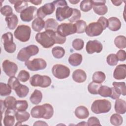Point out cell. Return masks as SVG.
Returning a JSON list of instances; mask_svg holds the SVG:
<instances>
[{"instance_id": "10", "label": "cell", "mask_w": 126, "mask_h": 126, "mask_svg": "<svg viewBox=\"0 0 126 126\" xmlns=\"http://www.w3.org/2000/svg\"><path fill=\"white\" fill-rule=\"evenodd\" d=\"M70 69L66 66L61 64H57L52 67V73L54 77L59 79L67 78L70 75Z\"/></svg>"}, {"instance_id": "43", "label": "cell", "mask_w": 126, "mask_h": 126, "mask_svg": "<svg viewBox=\"0 0 126 126\" xmlns=\"http://www.w3.org/2000/svg\"><path fill=\"white\" fill-rule=\"evenodd\" d=\"M28 108V102L25 100H17L16 104V110L19 111H26Z\"/></svg>"}, {"instance_id": "26", "label": "cell", "mask_w": 126, "mask_h": 126, "mask_svg": "<svg viewBox=\"0 0 126 126\" xmlns=\"http://www.w3.org/2000/svg\"><path fill=\"white\" fill-rule=\"evenodd\" d=\"M17 96L20 98L26 97L29 93V88L26 85L20 84L14 89Z\"/></svg>"}, {"instance_id": "45", "label": "cell", "mask_w": 126, "mask_h": 126, "mask_svg": "<svg viewBox=\"0 0 126 126\" xmlns=\"http://www.w3.org/2000/svg\"><path fill=\"white\" fill-rule=\"evenodd\" d=\"M30 75L29 72L25 70H21L17 76L18 80L22 82H27L30 79Z\"/></svg>"}, {"instance_id": "27", "label": "cell", "mask_w": 126, "mask_h": 126, "mask_svg": "<svg viewBox=\"0 0 126 126\" xmlns=\"http://www.w3.org/2000/svg\"><path fill=\"white\" fill-rule=\"evenodd\" d=\"M5 20L7 23V27L10 30L15 29L18 23V18L14 14L9 17H6Z\"/></svg>"}, {"instance_id": "12", "label": "cell", "mask_w": 126, "mask_h": 126, "mask_svg": "<svg viewBox=\"0 0 126 126\" xmlns=\"http://www.w3.org/2000/svg\"><path fill=\"white\" fill-rule=\"evenodd\" d=\"M103 30L102 25L99 23L98 22H92L87 26L85 32L88 36L94 37L100 35Z\"/></svg>"}, {"instance_id": "23", "label": "cell", "mask_w": 126, "mask_h": 126, "mask_svg": "<svg viewBox=\"0 0 126 126\" xmlns=\"http://www.w3.org/2000/svg\"><path fill=\"white\" fill-rule=\"evenodd\" d=\"M115 110L118 114H124L126 112V101L122 99H117L115 102Z\"/></svg>"}, {"instance_id": "9", "label": "cell", "mask_w": 126, "mask_h": 126, "mask_svg": "<svg viewBox=\"0 0 126 126\" xmlns=\"http://www.w3.org/2000/svg\"><path fill=\"white\" fill-rule=\"evenodd\" d=\"M25 65L29 70L36 71L44 69L47 66V63L43 59L36 58L25 62Z\"/></svg>"}, {"instance_id": "1", "label": "cell", "mask_w": 126, "mask_h": 126, "mask_svg": "<svg viewBox=\"0 0 126 126\" xmlns=\"http://www.w3.org/2000/svg\"><path fill=\"white\" fill-rule=\"evenodd\" d=\"M58 33L53 30H45L37 33L35 37L36 41L44 48H49L56 44Z\"/></svg>"}, {"instance_id": "28", "label": "cell", "mask_w": 126, "mask_h": 126, "mask_svg": "<svg viewBox=\"0 0 126 126\" xmlns=\"http://www.w3.org/2000/svg\"><path fill=\"white\" fill-rule=\"evenodd\" d=\"M45 27V22L41 18L38 17L35 18L32 23V28L33 31L39 32Z\"/></svg>"}, {"instance_id": "52", "label": "cell", "mask_w": 126, "mask_h": 126, "mask_svg": "<svg viewBox=\"0 0 126 126\" xmlns=\"http://www.w3.org/2000/svg\"><path fill=\"white\" fill-rule=\"evenodd\" d=\"M97 22L102 25L104 30H105L106 28L108 27V19H106L105 17L103 16L100 17L97 20Z\"/></svg>"}, {"instance_id": "53", "label": "cell", "mask_w": 126, "mask_h": 126, "mask_svg": "<svg viewBox=\"0 0 126 126\" xmlns=\"http://www.w3.org/2000/svg\"><path fill=\"white\" fill-rule=\"evenodd\" d=\"M111 94L110 95V97L113 99H117L119 98L121 94L115 89V88L113 87L111 88Z\"/></svg>"}, {"instance_id": "56", "label": "cell", "mask_w": 126, "mask_h": 126, "mask_svg": "<svg viewBox=\"0 0 126 126\" xmlns=\"http://www.w3.org/2000/svg\"><path fill=\"white\" fill-rule=\"evenodd\" d=\"M111 2L115 6H119L123 2L122 0H111Z\"/></svg>"}, {"instance_id": "11", "label": "cell", "mask_w": 126, "mask_h": 126, "mask_svg": "<svg viewBox=\"0 0 126 126\" xmlns=\"http://www.w3.org/2000/svg\"><path fill=\"white\" fill-rule=\"evenodd\" d=\"M56 10V18L59 21H63L66 19H69L73 13V8L68 5L59 6Z\"/></svg>"}, {"instance_id": "59", "label": "cell", "mask_w": 126, "mask_h": 126, "mask_svg": "<svg viewBox=\"0 0 126 126\" xmlns=\"http://www.w3.org/2000/svg\"><path fill=\"white\" fill-rule=\"evenodd\" d=\"M85 122H81V123H80V124H77V125H86L85 124H84V123H85Z\"/></svg>"}, {"instance_id": "33", "label": "cell", "mask_w": 126, "mask_h": 126, "mask_svg": "<svg viewBox=\"0 0 126 126\" xmlns=\"http://www.w3.org/2000/svg\"><path fill=\"white\" fill-rule=\"evenodd\" d=\"M106 78L105 74L102 71H98L95 72L92 77L93 81L96 83L101 84L103 82Z\"/></svg>"}, {"instance_id": "14", "label": "cell", "mask_w": 126, "mask_h": 126, "mask_svg": "<svg viewBox=\"0 0 126 126\" xmlns=\"http://www.w3.org/2000/svg\"><path fill=\"white\" fill-rule=\"evenodd\" d=\"M37 8L34 6H30L20 13L21 20L25 22L31 21L35 16Z\"/></svg>"}, {"instance_id": "41", "label": "cell", "mask_w": 126, "mask_h": 126, "mask_svg": "<svg viewBox=\"0 0 126 126\" xmlns=\"http://www.w3.org/2000/svg\"><path fill=\"white\" fill-rule=\"evenodd\" d=\"M11 93V89L8 85L2 82L0 83V94L1 96H7Z\"/></svg>"}, {"instance_id": "15", "label": "cell", "mask_w": 126, "mask_h": 126, "mask_svg": "<svg viewBox=\"0 0 126 126\" xmlns=\"http://www.w3.org/2000/svg\"><path fill=\"white\" fill-rule=\"evenodd\" d=\"M2 69L9 77L14 76L18 70V66L14 62L9 60H4L2 64Z\"/></svg>"}, {"instance_id": "31", "label": "cell", "mask_w": 126, "mask_h": 126, "mask_svg": "<svg viewBox=\"0 0 126 126\" xmlns=\"http://www.w3.org/2000/svg\"><path fill=\"white\" fill-rule=\"evenodd\" d=\"M59 25L56 20L53 18H49L45 22L44 28L45 30H53L57 31Z\"/></svg>"}, {"instance_id": "44", "label": "cell", "mask_w": 126, "mask_h": 126, "mask_svg": "<svg viewBox=\"0 0 126 126\" xmlns=\"http://www.w3.org/2000/svg\"><path fill=\"white\" fill-rule=\"evenodd\" d=\"M72 46L74 49L77 51L81 50L84 47V42L80 38H76L72 41Z\"/></svg>"}, {"instance_id": "8", "label": "cell", "mask_w": 126, "mask_h": 126, "mask_svg": "<svg viewBox=\"0 0 126 126\" xmlns=\"http://www.w3.org/2000/svg\"><path fill=\"white\" fill-rule=\"evenodd\" d=\"M76 27L75 24L71 23H62L59 25L57 29V33L62 37L66 36L76 33Z\"/></svg>"}, {"instance_id": "46", "label": "cell", "mask_w": 126, "mask_h": 126, "mask_svg": "<svg viewBox=\"0 0 126 126\" xmlns=\"http://www.w3.org/2000/svg\"><path fill=\"white\" fill-rule=\"evenodd\" d=\"M81 14L80 11L76 8H73V13L71 16L68 19V21L71 23H73L78 21L81 18Z\"/></svg>"}, {"instance_id": "40", "label": "cell", "mask_w": 126, "mask_h": 126, "mask_svg": "<svg viewBox=\"0 0 126 126\" xmlns=\"http://www.w3.org/2000/svg\"><path fill=\"white\" fill-rule=\"evenodd\" d=\"M80 8L83 12H88L93 8L92 0H82L80 4Z\"/></svg>"}, {"instance_id": "5", "label": "cell", "mask_w": 126, "mask_h": 126, "mask_svg": "<svg viewBox=\"0 0 126 126\" xmlns=\"http://www.w3.org/2000/svg\"><path fill=\"white\" fill-rule=\"evenodd\" d=\"M52 82L51 78L46 75L40 74L33 75L30 80V84L33 87H40L41 88H47L49 87Z\"/></svg>"}, {"instance_id": "32", "label": "cell", "mask_w": 126, "mask_h": 126, "mask_svg": "<svg viewBox=\"0 0 126 126\" xmlns=\"http://www.w3.org/2000/svg\"><path fill=\"white\" fill-rule=\"evenodd\" d=\"M17 100L12 96H8L3 100L4 104L7 109H16V104Z\"/></svg>"}, {"instance_id": "38", "label": "cell", "mask_w": 126, "mask_h": 126, "mask_svg": "<svg viewBox=\"0 0 126 126\" xmlns=\"http://www.w3.org/2000/svg\"><path fill=\"white\" fill-rule=\"evenodd\" d=\"M110 123L112 125L115 126H119L122 124L123 119L122 117L118 113L113 114L110 119Z\"/></svg>"}, {"instance_id": "34", "label": "cell", "mask_w": 126, "mask_h": 126, "mask_svg": "<svg viewBox=\"0 0 126 126\" xmlns=\"http://www.w3.org/2000/svg\"><path fill=\"white\" fill-rule=\"evenodd\" d=\"M52 54L54 58L56 59H61L65 54V50L62 47L56 46L52 48Z\"/></svg>"}, {"instance_id": "18", "label": "cell", "mask_w": 126, "mask_h": 126, "mask_svg": "<svg viewBox=\"0 0 126 126\" xmlns=\"http://www.w3.org/2000/svg\"><path fill=\"white\" fill-rule=\"evenodd\" d=\"M16 112V109H6L3 120V125L5 126H14L15 123Z\"/></svg>"}, {"instance_id": "48", "label": "cell", "mask_w": 126, "mask_h": 126, "mask_svg": "<svg viewBox=\"0 0 126 126\" xmlns=\"http://www.w3.org/2000/svg\"><path fill=\"white\" fill-rule=\"evenodd\" d=\"M20 84V83L19 82V80L17 78L15 77V76L10 77L7 82L8 85L12 90H14L15 88L17 87Z\"/></svg>"}, {"instance_id": "16", "label": "cell", "mask_w": 126, "mask_h": 126, "mask_svg": "<svg viewBox=\"0 0 126 126\" xmlns=\"http://www.w3.org/2000/svg\"><path fill=\"white\" fill-rule=\"evenodd\" d=\"M102 49V44L100 41L97 40L88 41L86 46V51L89 54H92L94 53H100Z\"/></svg>"}, {"instance_id": "3", "label": "cell", "mask_w": 126, "mask_h": 126, "mask_svg": "<svg viewBox=\"0 0 126 126\" xmlns=\"http://www.w3.org/2000/svg\"><path fill=\"white\" fill-rule=\"evenodd\" d=\"M111 103L107 99L94 100L91 106L92 111L96 114L108 112L111 109Z\"/></svg>"}, {"instance_id": "29", "label": "cell", "mask_w": 126, "mask_h": 126, "mask_svg": "<svg viewBox=\"0 0 126 126\" xmlns=\"http://www.w3.org/2000/svg\"><path fill=\"white\" fill-rule=\"evenodd\" d=\"M42 93L38 90L35 89L30 97V101L33 104L37 105L41 102L42 99Z\"/></svg>"}, {"instance_id": "6", "label": "cell", "mask_w": 126, "mask_h": 126, "mask_svg": "<svg viewBox=\"0 0 126 126\" xmlns=\"http://www.w3.org/2000/svg\"><path fill=\"white\" fill-rule=\"evenodd\" d=\"M31 33V28L25 25L18 26L14 32L15 38L23 42H27L30 39Z\"/></svg>"}, {"instance_id": "19", "label": "cell", "mask_w": 126, "mask_h": 126, "mask_svg": "<svg viewBox=\"0 0 126 126\" xmlns=\"http://www.w3.org/2000/svg\"><path fill=\"white\" fill-rule=\"evenodd\" d=\"M126 77V65L122 64L117 65L113 72V77L117 80L125 79Z\"/></svg>"}, {"instance_id": "25", "label": "cell", "mask_w": 126, "mask_h": 126, "mask_svg": "<svg viewBox=\"0 0 126 126\" xmlns=\"http://www.w3.org/2000/svg\"><path fill=\"white\" fill-rule=\"evenodd\" d=\"M10 2L14 4L15 11L17 13H21L23 10L28 7V1L27 0H9Z\"/></svg>"}, {"instance_id": "36", "label": "cell", "mask_w": 126, "mask_h": 126, "mask_svg": "<svg viewBox=\"0 0 126 126\" xmlns=\"http://www.w3.org/2000/svg\"><path fill=\"white\" fill-rule=\"evenodd\" d=\"M112 85L121 94H122L124 96L126 95V87L125 82H113Z\"/></svg>"}, {"instance_id": "2", "label": "cell", "mask_w": 126, "mask_h": 126, "mask_svg": "<svg viewBox=\"0 0 126 126\" xmlns=\"http://www.w3.org/2000/svg\"><path fill=\"white\" fill-rule=\"evenodd\" d=\"M54 114L53 106L49 103L33 107L31 111V115L34 118H43L48 120L52 117Z\"/></svg>"}, {"instance_id": "22", "label": "cell", "mask_w": 126, "mask_h": 126, "mask_svg": "<svg viewBox=\"0 0 126 126\" xmlns=\"http://www.w3.org/2000/svg\"><path fill=\"white\" fill-rule=\"evenodd\" d=\"M74 114L79 119H85L89 117V112L88 108L85 106H79L75 109Z\"/></svg>"}, {"instance_id": "30", "label": "cell", "mask_w": 126, "mask_h": 126, "mask_svg": "<svg viewBox=\"0 0 126 126\" xmlns=\"http://www.w3.org/2000/svg\"><path fill=\"white\" fill-rule=\"evenodd\" d=\"M30 117V114L26 111H17L15 113V118L18 122L22 123L28 121Z\"/></svg>"}, {"instance_id": "39", "label": "cell", "mask_w": 126, "mask_h": 126, "mask_svg": "<svg viewBox=\"0 0 126 126\" xmlns=\"http://www.w3.org/2000/svg\"><path fill=\"white\" fill-rule=\"evenodd\" d=\"M101 86V84L96 83L94 82H91L88 86V90L89 92L92 94H98L99 88Z\"/></svg>"}, {"instance_id": "13", "label": "cell", "mask_w": 126, "mask_h": 126, "mask_svg": "<svg viewBox=\"0 0 126 126\" xmlns=\"http://www.w3.org/2000/svg\"><path fill=\"white\" fill-rule=\"evenodd\" d=\"M55 10V6L53 2H49L39 7L36 12L37 17L43 19L47 15L52 14Z\"/></svg>"}, {"instance_id": "49", "label": "cell", "mask_w": 126, "mask_h": 126, "mask_svg": "<svg viewBox=\"0 0 126 126\" xmlns=\"http://www.w3.org/2000/svg\"><path fill=\"white\" fill-rule=\"evenodd\" d=\"M0 11L1 14L6 17H9L13 14V9L9 5H6L1 7Z\"/></svg>"}, {"instance_id": "51", "label": "cell", "mask_w": 126, "mask_h": 126, "mask_svg": "<svg viewBox=\"0 0 126 126\" xmlns=\"http://www.w3.org/2000/svg\"><path fill=\"white\" fill-rule=\"evenodd\" d=\"M116 55L118 59V61L123 62L126 60V53L125 50L121 49L118 51V52L116 53Z\"/></svg>"}, {"instance_id": "50", "label": "cell", "mask_w": 126, "mask_h": 126, "mask_svg": "<svg viewBox=\"0 0 126 126\" xmlns=\"http://www.w3.org/2000/svg\"><path fill=\"white\" fill-rule=\"evenodd\" d=\"M101 126L99 120L98 118L95 117H91L89 118L87 122V126Z\"/></svg>"}, {"instance_id": "20", "label": "cell", "mask_w": 126, "mask_h": 126, "mask_svg": "<svg viewBox=\"0 0 126 126\" xmlns=\"http://www.w3.org/2000/svg\"><path fill=\"white\" fill-rule=\"evenodd\" d=\"M72 79L77 83H83L85 82L87 79V74L84 70L78 69L73 72Z\"/></svg>"}, {"instance_id": "57", "label": "cell", "mask_w": 126, "mask_h": 126, "mask_svg": "<svg viewBox=\"0 0 126 126\" xmlns=\"http://www.w3.org/2000/svg\"><path fill=\"white\" fill-rule=\"evenodd\" d=\"M28 1L33 4L34 5H39L42 2V0H29V1Z\"/></svg>"}, {"instance_id": "54", "label": "cell", "mask_w": 126, "mask_h": 126, "mask_svg": "<svg viewBox=\"0 0 126 126\" xmlns=\"http://www.w3.org/2000/svg\"><path fill=\"white\" fill-rule=\"evenodd\" d=\"M52 2L56 7L59 6L67 5V2L65 0H55V1H53Z\"/></svg>"}, {"instance_id": "58", "label": "cell", "mask_w": 126, "mask_h": 126, "mask_svg": "<svg viewBox=\"0 0 126 126\" xmlns=\"http://www.w3.org/2000/svg\"><path fill=\"white\" fill-rule=\"evenodd\" d=\"M80 1V0H69V2L73 4H76L77 3H78Z\"/></svg>"}, {"instance_id": "47", "label": "cell", "mask_w": 126, "mask_h": 126, "mask_svg": "<svg viewBox=\"0 0 126 126\" xmlns=\"http://www.w3.org/2000/svg\"><path fill=\"white\" fill-rule=\"evenodd\" d=\"M106 61L107 63L110 66H114L117 64L118 62V59L115 54H109L106 58Z\"/></svg>"}, {"instance_id": "37", "label": "cell", "mask_w": 126, "mask_h": 126, "mask_svg": "<svg viewBox=\"0 0 126 126\" xmlns=\"http://www.w3.org/2000/svg\"><path fill=\"white\" fill-rule=\"evenodd\" d=\"M111 88H110L107 86L101 85L99 88L98 94L102 97H110L111 94Z\"/></svg>"}, {"instance_id": "4", "label": "cell", "mask_w": 126, "mask_h": 126, "mask_svg": "<svg viewBox=\"0 0 126 126\" xmlns=\"http://www.w3.org/2000/svg\"><path fill=\"white\" fill-rule=\"evenodd\" d=\"M39 48L35 45H30L22 48L18 52L17 56L18 60L21 62H26L31 57L38 53Z\"/></svg>"}, {"instance_id": "17", "label": "cell", "mask_w": 126, "mask_h": 126, "mask_svg": "<svg viewBox=\"0 0 126 126\" xmlns=\"http://www.w3.org/2000/svg\"><path fill=\"white\" fill-rule=\"evenodd\" d=\"M105 3V0H92L93 8L94 13L99 15H105L108 11V7Z\"/></svg>"}, {"instance_id": "55", "label": "cell", "mask_w": 126, "mask_h": 126, "mask_svg": "<svg viewBox=\"0 0 126 126\" xmlns=\"http://www.w3.org/2000/svg\"><path fill=\"white\" fill-rule=\"evenodd\" d=\"M33 126H48V124L42 121H38L33 124Z\"/></svg>"}, {"instance_id": "35", "label": "cell", "mask_w": 126, "mask_h": 126, "mask_svg": "<svg viewBox=\"0 0 126 126\" xmlns=\"http://www.w3.org/2000/svg\"><path fill=\"white\" fill-rule=\"evenodd\" d=\"M116 46L119 49H124L126 47V37L124 35H119L114 39Z\"/></svg>"}, {"instance_id": "24", "label": "cell", "mask_w": 126, "mask_h": 126, "mask_svg": "<svg viewBox=\"0 0 126 126\" xmlns=\"http://www.w3.org/2000/svg\"><path fill=\"white\" fill-rule=\"evenodd\" d=\"M82 56L81 54L75 53L71 55L68 58L69 63L73 66L79 65L82 62Z\"/></svg>"}, {"instance_id": "7", "label": "cell", "mask_w": 126, "mask_h": 126, "mask_svg": "<svg viewBox=\"0 0 126 126\" xmlns=\"http://www.w3.org/2000/svg\"><path fill=\"white\" fill-rule=\"evenodd\" d=\"M1 41L5 51L9 53H14L16 49V45L13 42L12 33L8 32L2 34Z\"/></svg>"}, {"instance_id": "21", "label": "cell", "mask_w": 126, "mask_h": 126, "mask_svg": "<svg viewBox=\"0 0 126 126\" xmlns=\"http://www.w3.org/2000/svg\"><path fill=\"white\" fill-rule=\"evenodd\" d=\"M108 29L113 32L119 30L121 27V22L117 17H111L108 19Z\"/></svg>"}, {"instance_id": "42", "label": "cell", "mask_w": 126, "mask_h": 126, "mask_svg": "<svg viewBox=\"0 0 126 126\" xmlns=\"http://www.w3.org/2000/svg\"><path fill=\"white\" fill-rule=\"evenodd\" d=\"M76 27V33H82L85 32L87 24L85 21L83 20H79L75 24Z\"/></svg>"}]
</instances>
